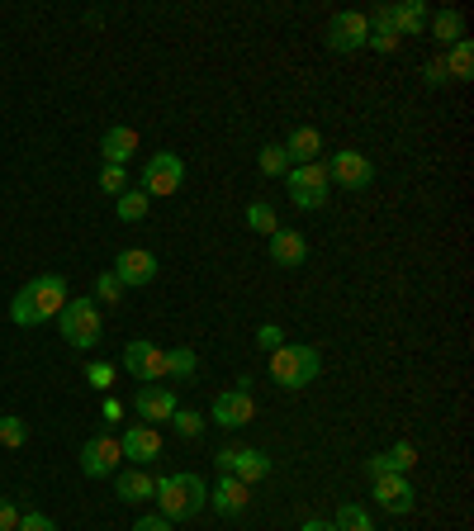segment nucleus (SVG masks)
<instances>
[{"label":"nucleus","instance_id":"nucleus-1","mask_svg":"<svg viewBox=\"0 0 474 531\" xmlns=\"http://www.w3.org/2000/svg\"><path fill=\"white\" fill-rule=\"evenodd\" d=\"M67 299H72V294H67V280L57 271H43L10 299V323H15V328H38V323L57 318Z\"/></svg>","mask_w":474,"mask_h":531},{"label":"nucleus","instance_id":"nucleus-2","mask_svg":"<svg viewBox=\"0 0 474 531\" xmlns=\"http://www.w3.org/2000/svg\"><path fill=\"white\" fill-rule=\"evenodd\" d=\"M157 508H162L166 522H190V517H200L204 508H209V484H204L200 475H190V470H181V475H162L157 479Z\"/></svg>","mask_w":474,"mask_h":531},{"label":"nucleus","instance_id":"nucleus-3","mask_svg":"<svg viewBox=\"0 0 474 531\" xmlns=\"http://www.w3.org/2000/svg\"><path fill=\"white\" fill-rule=\"evenodd\" d=\"M323 370V356L318 347H304V342H280L271 351V380L280 389H309Z\"/></svg>","mask_w":474,"mask_h":531},{"label":"nucleus","instance_id":"nucleus-4","mask_svg":"<svg viewBox=\"0 0 474 531\" xmlns=\"http://www.w3.org/2000/svg\"><path fill=\"white\" fill-rule=\"evenodd\" d=\"M57 328H62V342L76 351H91L105 332V318H100V304L95 299H67L62 313H57Z\"/></svg>","mask_w":474,"mask_h":531},{"label":"nucleus","instance_id":"nucleus-5","mask_svg":"<svg viewBox=\"0 0 474 531\" xmlns=\"http://www.w3.org/2000/svg\"><path fill=\"white\" fill-rule=\"evenodd\" d=\"M285 190H290L294 209H304V214H318L332 195V171L328 162H309V166H290L285 171Z\"/></svg>","mask_w":474,"mask_h":531},{"label":"nucleus","instance_id":"nucleus-6","mask_svg":"<svg viewBox=\"0 0 474 531\" xmlns=\"http://www.w3.org/2000/svg\"><path fill=\"white\" fill-rule=\"evenodd\" d=\"M185 185V162L176 152H152L143 166V195L147 200H166Z\"/></svg>","mask_w":474,"mask_h":531},{"label":"nucleus","instance_id":"nucleus-7","mask_svg":"<svg viewBox=\"0 0 474 531\" xmlns=\"http://www.w3.org/2000/svg\"><path fill=\"white\" fill-rule=\"evenodd\" d=\"M124 370L133 375V380H143V385H166V347L147 342V337L128 342L124 347Z\"/></svg>","mask_w":474,"mask_h":531},{"label":"nucleus","instance_id":"nucleus-8","mask_svg":"<svg viewBox=\"0 0 474 531\" xmlns=\"http://www.w3.org/2000/svg\"><path fill=\"white\" fill-rule=\"evenodd\" d=\"M219 470L223 475L242 479V484H256V479H266L275 470L271 456L266 451H256V446H223L219 451Z\"/></svg>","mask_w":474,"mask_h":531},{"label":"nucleus","instance_id":"nucleus-9","mask_svg":"<svg viewBox=\"0 0 474 531\" xmlns=\"http://www.w3.org/2000/svg\"><path fill=\"white\" fill-rule=\"evenodd\" d=\"M124 465V451H119V437H91L81 446V475L86 479H114Z\"/></svg>","mask_w":474,"mask_h":531},{"label":"nucleus","instance_id":"nucleus-10","mask_svg":"<svg viewBox=\"0 0 474 531\" xmlns=\"http://www.w3.org/2000/svg\"><path fill=\"white\" fill-rule=\"evenodd\" d=\"M370 43V19L361 10H337L328 24V48L332 53H361Z\"/></svg>","mask_w":474,"mask_h":531},{"label":"nucleus","instance_id":"nucleus-11","mask_svg":"<svg viewBox=\"0 0 474 531\" xmlns=\"http://www.w3.org/2000/svg\"><path fill=\"white\" fill-rule=\"evenodd\" d=\"M252 418H256V399L247 389H223V394H214V403H209V422H219L228 432L247 427Z\"/></svg>","mask_w":474,"mask_h":531},{"label":"nucleus","instance_id":"nucleus-12","mask_svg":"<svg viewBox=\"0 0 474 531\" xmlns=\"http://www.w3.org/2000/svg\"><path fill=\"white\" fill-rule=\"evenodd\" d=\"M332 181L342 185V190H370V181H375V166H370V157L365 152H356V147H342V152H332Z\"/></svg>","mask_w":474,"mask_h":531},{"label":"nucleus","instance_id":"nucleus-13","mask_svg":"<svg viewBox=\"0 0 474 531\" xmlns=\"http://www.w3.org/2000/svg\"><path fill=\"white\" fill-rule=\"evenodd\" d=\"M119 451H124L128 465H138V470H147L152 460L162 456V432L157 427H147V422H133L124 437H119Z\"/></svg>","mask_w":474,"mask_h":531},{"label":"nucleus","instance_id":"nucleus-14","mask_svg":"<svg viewBox=\"0 0 474 531\" xmlns=\"http://www.w3.org/2000/svg\"><path fill=\"white\" fill-rule=\"evenodd\" d=\"M176 408H181V403H176V389L171 385H143L138 389V399H133V413H138V422H147V427L171 422Z\"/></svg>","mask_w":474,"mask_h":531},{"label":"nucleus","instance_id":"nucleus-15","mask_svg":"<svg viewBox=\"0 0 474 531\" xmlns=\"http://www.w3.org/2000/svg\"><path fill=\"white\" fill-rule=\"evenodd\" d=\"M375 503H380L384 513H413V503H418V489H413V479L408 475H380L375 479Z\"/></svg>","mask_w":474,"mask_h":531},{"label":"nucleus","instance_id":"nucleus-16","mask_svg":"<svg viewBox=\"0 0 474 531\" xmlns=\"http://www.w3.org/2000/svg\"><path fill=\"white\" fill-rule=\"evenodd\" d=\"M114 275L124 280V290H138V285H152L157 280V257L143 252V247H124L114 257Z\"/></svg>","mask_w":474,"mask_h":531},{"label":"nucleus","instance_id":"nucleus-17","mask_svg":"<svg viewBox=\"0 0 474 531\" xmlns=\"http://www.w3.org/2000/svg\"><path fill=\"white\" fill-rule=\"evenodd\" d=\"M209 503H214L219 517H242L247 503H252V484H242V479H233V475H219V484L209 489Z\"/></svg>","mask_w":474,"mask_h":531},{"label":"nucleus","instance_id":"nucleus-18","mask_svg":"<svg viewBox=\"0 0 474 531\" xmlns=\"http://www.w3.org/2000/svg\"><path fill=\"white\" fill-rule=\"evenodd\" d=\"M413 465H418V446H413V441H394L389 451H380V456L365 460V475H370V479H380V475H408Z\"/></svg>","mask_w":474,"mask_h":531},{"label":"nucleus","instance_id":"nucleus-19","mask_svg":"<svg viewBox=\"0 0 474 531\" xmlns=\"http://www.w3.org/2000/svg\"><path fill=\"white\" fill-rule=\"evenodd\" d=\"M285 157H290V166H309V162H323V133L318 129H290V138H285Z\"/></svg>","mask_w":474,"mask_h":531},{"label":"nucleus","instance_id":"nucleus-20","mask_svg":"<svg viewBox=\"0 0 474 531\" xmlns=\"http://www.w3.org/2000/svg\"><path fill=\"white\" fill-rule=\"evenodd\" d=\"M271 261L275 266H285V271H294V266L309 261V242L299 238L294 228H275L271 233Z\"/></svg>","mask_w":474,"mask_h":531},{"label":"nucleus","instance_id":"nucleus-21","mask_svg":"<svg viewBox=\"0 0 474 531\" xmlns=\"http://www.w3.org/2000/svg\"><path fill=\"white\" fill-rule=\"evenodd\" d=\"M133 152H138V133L128 129V124H110L105 138H100V157H105L110 166H124Z\"/></svg>","mask_w":474,"mask_h":531},{"label":"nucleus","instance_id":"nucleus-22","mask_svg":"<svg viewBox=\"0 0 474 531\" xmlns=\"http://www.w3.org/2000/svg\"><path fill=\"white\" fill-rule=\"evenodd\" d=\"M114 494L124 498V503H147V498L157 494V479L147 475V470H138V465H128V470L114 475Z\"/></svg>","mask_w":474,"mask_h":531},{"label":"nucleus","instance_id":"nucleus-23","mask_svg":"<svg viewBox=\"0 0 474 531\" xmlns=\"http://www.w3.org/2000/svg\"><path fill=\"white\" fill-rule=\"evenodd\" d=\"M389 29L399 38H418L427 29V5L422 0H408V5H389Z\"/></svg>","mask_w":474,"mask_h":531},{"label":"nucleus","instance_id":"nucleus-24","mask_svg":"<svg viewBox=\"0 0 474 531\" xmlns=\"http://www.w3.org/2000/svg\"><path fill=\"white\" fill-rule=\"evenodd\" d=\"M427 29H432V38L441 48H451V43L465 38V15L460 10H437V15H427Z\"/></svg>","mask_w":474,"mask_h":531},{"label":"nucleus","instance_id":"nucleus-25","mask_svg":"<svg viewBox=\"0 0 474 531\" xmlns=\"http://www.w3.org/2000/svg\"><path fill=\"white\" fill-rule=\"evenodd\" d=\"M441 62H446V76H451V81H470V76H474V43H470V38L451 43Z\"/></svg>","mask_w":474,"mask_h":531},{"label":"nucleus","instance_id":"nucleus-26","mask_svg":"<svg viewBox=\"0 0 474 531\" xmlns=\"http://www.w3.org/2000/svg\"><path fill=\"white\" fill-rule=\"evenodd\" d=\"M195 370H200V356H195L190 347L166 351V380H195Z\"/></svg>","mask_w":474,"mask_h":531},{"label":"nucleus","instance_id":"nucleus-27","mask_svg":"<svg viewBox=\"0 0 474 531\" xmlns=\"http://www.w3.org/2000/svg\"><path fill=\"white\" fill-rule=\"evenodd\" d=\"M147 209H152V200H147L143 190H124L119 200H114V214L124 223H138V219H147Z\"/></svg>","mask_w":474,"mask_h":531},{"label":"nucleus","instance_id":"nucleus-28","mask_svg":"<svg viewBox=\"0 0 474 531\" xmlns=\"http://www.w3.org/2000/svg\"><path fill=\"white\" fill-rule=\"evenodd\" d=\"M171 422H176V432H181L185 441H200L204 427H209V418H204V413H195V408H176V413H171Z\"/></svg>","mask_w":474,"mask_h":531},{"label":"nucleus","instance_id":"nucleus-29","mask_svg":"<svg viewBox=\"0 0 474 531\" xmlns=\"http://www.w3.org/2000/svg\"><path fill=\"white\" fill-rule=\"evenodd\" d=\"M332 531H375V527H370V513H365L361 503H342V508H337V527Z\"/></svg>","mask_w":474,"mask_h":531},{"label":"nucleus","instance_id":"nucleus-30","mask_svg":"<svg viewBox=\"0 0 474 531\" xmlns=\"http://www.w3.org/2000/svg\"><path fill=\"white\" fill-rule=\"evenodd\" d=\"M256 166H261L266 176H285V171H290V157H285V147L280 143H266L261 152H256Z\"/></svg>","mask_w":474,"mask_h":531},{"label":"nucleus","instance_id":"nucleus-31","mask_svg":"<svg viewBox=\"0 0 474 531\" xmlns=\"http://www.w3.org/2000/svg\"><path fill=\"white\" fill-rule=\"evenodd\" d=\"M247 223H252L256 233H266V238H271L275 228H280V219H275V209L266 200H252V204H247Z\"/></svg>","mask_w":474,"mask_h":531},{"label":"nucleus","instance_id":"nucleus-32","mask_svg":"<svg viewBox=\"0 0 474 531\" xmlns=\"http://www.w3.org/2000/svg\"><path fill=\"white\" fill-rule=\"evenodd\" d=\"M124 299V280L114 271H100V280H95V304H119Z\"/></svg>","mask_w":474,"mask_h":531},{"label":"nucleus","instance_id":"nucleus-33","mask_svg":"<svg viewBox=\"0 0 474 531\" xmlns=\"http://www.w3.org/2000/svg\"><path fill=\"white\" fill-rule=\"evenodd\" d=\"M100 190H105V195H114V200H119V195H124V190H128V171H124V166H110V162H100Z\"/></svg>","mask_w":474,"mask_h":531},{"label":"nucleus","instance_id":"nucleus-34","mask_svg":"<svg viewBox=\"0 0 474 531\" xmlns=\"http://www.w3.org/2000/svg\"><path fill=\"white\" fill-rule=\"evenodd\" d=\"M0 441H5V446H24V441H29V427H24V418L5 413V418H0Z\"/></svg>","mask_w":474,"mask_h":531},{"label":"nucleus","instance_id":"nucleus-35","mask_svg":"<svg viewBox=\"0 0 474 531\" xmlns=\"http://www.w3.org/2000/svg\"><path fill=\"white\" fill-rule=\"evenodd\" d=\"M86 380H91V389L105 394V389H114V366L110 361H91V366H86Z\"/></svg>","mask_w":474,"mask_h":531},{"label":"nucleus","instance_id":"nucleus-36","mask_svg":"<svg viewBox=\"0 0 474 531\" xmlns=\"http://www.w3.org/2000/svg\"><path fill=\"white\" fill-rule=\"evenodd\" d=\"M15 531H57V522L53 517H43V513H24Z\"/></svg>","mask_w":474,"mask_h":531},{"label":"nucleus","instance_id":"nucleus-37","mask_svg":"<svg viewBox=\"0 0 474 531\" xmlns=\"http://www.w3.org/2000/svg\"><path fill=\"white\" fill-rule=\"evenodd\" d=\"M365 48H375V53H394L399 48V38L389 34V29H370V43Z\"/></svg>","mask_w":474,"mask_h":531},{"label":"nucleus","instance_id":"nucleus-38","mask_svg":"<svg viewBox=\"0 0 474 531\" xmlns=\"http://www.w3.org/2000/svg\"><path fill=\"white\" fill-rule=\"evenodd\" d=\"M422 81H427V86H441V81H451V76H446V62H441V57H432V62L422 67Z\"/></svg>","mask_w":474,"mask_h":531},{"label":"nucleus","instance_id":"nucleus-39","mask_svg":"<svg viewBox=\"0 0 474 531\" xmlns=\"http://www.w3.org/2000/svg\"><path fill=\"white\" fill-rule=\"evenodd\" d=\"M133 531H176V522H166L162 513H152V517H138V522H133Z\"/></svg>","mask_w":474,"mask_h":531},{"label":"nucleus","instance_id":"nucleus-40","mask_svg":"<svg viewBox=\"0 0 474 531\" xmlns=\"http://www.w3.org/2000/svg\"><path fill=\"white\" fill-rule=\"evenodd\" d=\"M19 517H24V513H19L15 503H10V498H0V531H15Z\"/></svg>","mask_w":474,"mask_h":531},{"label":"nucleus","instance_id":"nucleus-41","mask_svg":"<svg viewBox=\"0 0 474 531\" xmlns=\"http://www.w3.org/2000/svg\"><path fill=\"white\" fill-rule=\"evenodd\" d=\"M261 347H266V351L280 347V328H261Z\"/></svg>","mask_w":474,"mask_h":531},{"label":"nucleus","instance_id":"nucleus-42","mask_svg":"<svg viewBox=\"0 0 474 531\" xmlns=\"http://www.w3.org/2000/svg\"><path fill=\"white\" fill-rule=\"evenodd\" d=\"M299 531H332V527H328V522H318V517H309V522H304Z\"/></svg>","mask_w":474,"mask_h":531}]
</instances>
